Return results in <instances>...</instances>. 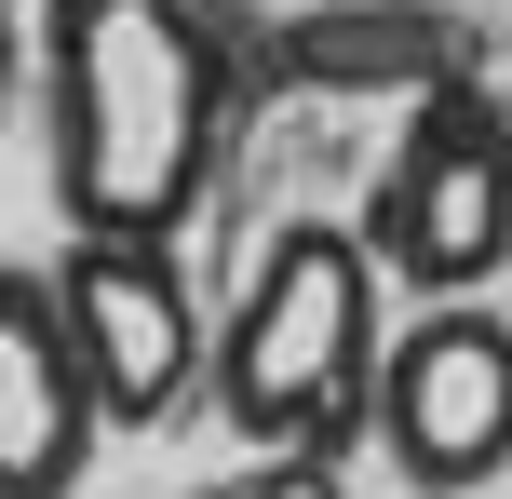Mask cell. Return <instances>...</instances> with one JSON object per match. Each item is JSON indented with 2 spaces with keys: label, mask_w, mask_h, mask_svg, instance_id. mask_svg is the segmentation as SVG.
<instances>
[{
  "label": "cell",
  "mask_w": 512,
  "mask_h": 499,
  "mask_svg": "<svg viewBox=\"0 0 512 499\" xmlns=\"http://www.w3.org/2000/svg\"><path fill=\"white\" fill-rule=\"evenodd\" d=\"M230 0H41V176L68 230L176 243L243 122Z\"/></svg>",
  "instance_id": "obj_1"
},
{
  "label": "cell",
  "mask_w": 512,
  "mask_h": 499,
  "mask_svg": "<svg viewBox=\"0 0 512 499\" xmlns=\"http://www.w3.org/2000/svg\"><path fill=\"white\" fill-rule=\"evenodd\" d=\"M54 297H68V338L81 378H95V419L108 432H162L189 392H203V297H189L176 243H135V230H68L54 257Z\"/></svg>",
  "instance_id": "obj_4"
},
{
  "label": "cell",
  "mask_w": 512,
  "mask_h": 499,
  "mask_svg": "<svg viewBox=\"0 0 512 499\" xmlns=\"http://www.w3.org/2000/svg\"><path fill=\"white\" fill-rule=\"evenodd\" d=\"M95 378H81L68 297H54V257H0V499H68L95 473Z\"/></svg>",
  "instance_id": "obj_6"
},
{
  "label": "cell",
  "mask_w": 512,
  "mask_h": 499,
  "mask_svg": "<svg viewBox=\"0 0 512 499\" xmlns=\"http://www.w3.org/2000/svg\"><path fill=\"white\" fill-rule=\"evenodd\" d=\"M351 230L378 243L405 297H486L512 270V108L472 68H432L405 95V135H391Z\"/></svg>",
  "instance_id": "obj_3"
},
{
  "label": "cell",
  "mask_w": 512,
  "mask_h": 499,
  "mask_svg": "<svg viewBox=\"0 0 512 499\" xmlns=\"http://www.w3.org/2000/svg\"><path fill=\"white\" fill-rule=\"evenodd\" d=\"M378 351H391L378 243L351 216H283L230 324L203 338V392L256 459H351V432L378 419Z\"/></svg>",
  "instance_id": "obj_2"
},
{
  "label": "cell",
  "mask_w": 512,
  "mask_h": 499,
  "mask_svg": "<svg viewBox=\"0 0 512 499\" xmlns=\"http://www.w3.org/2000/svg\"><path fill=\"white\" fill-rule=\"evenodd\" d=\"M283 68L297 81H432V68H472V27H445V14H418V0H378V14H324V27H297L283 41Z\"/></svg>",
  "instance_id": "obj_7"
},
{
  "label": "cell",
  "mask_w": 512,
  "mask_h": 499,
  "mask_svg": "<svg viewBox=\"0 0 512 499\" xmlns=\"http://www.w3.org/2000/svg\"><path fill=\"white\" fill-rule=\"evenodd\" d=\"M14 68H27V27H14V0H0V135H14Z\"/></svg>",
  "instance_id": "obj_8"
},
{
  "label": "cell",
  "mask_w": 512,
  "mask_h": 499,
  "mask_svg": "<svg viewBox=\"0 0 512 499\" xmlns=\"http://www.w3.org/2000/svg\"><path fill=\"white\" fill-rule=\"evenodd\" d=\"M391 446V473L405 486H499L512 473V324L486 297H432L418 324H391L378 351V419H364Z\"/></svg>",
  "instance_id": "obj_5"
}]
</instances>
